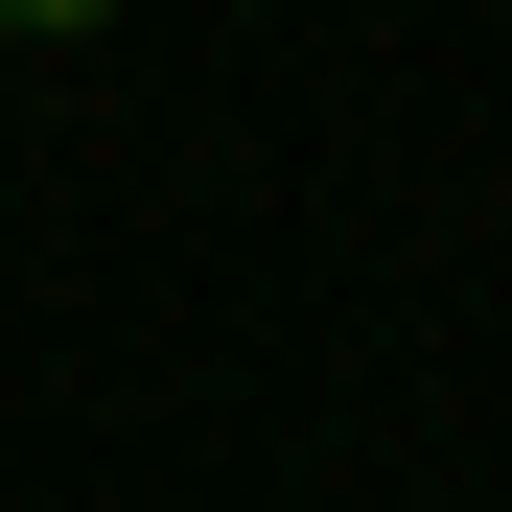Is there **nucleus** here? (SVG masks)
<instances>
[{"label":"nucleus","mask_w":512,"mask_h":512,"mask_svg":"<svg viewBox=\"0 0 512 512\" xmlns=\"http://www.w3.org/2000/svg\"><path fill=\"white\" fill-rule=\"evenodd\" d=\"M0 24H24V47H94V24H117V0H0Z\"/></svg>","instance_id":"f257e3e1"}]
</instances>
